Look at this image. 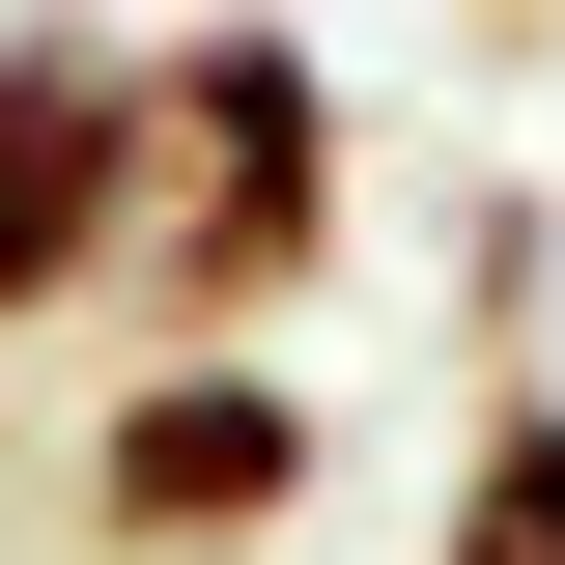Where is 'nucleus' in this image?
Instances as JSON below:
<instances>
[{
  "label": "nucleus",
  "instance_id": "nucleus-1",
  "mask_svg": "<svg viewBox=\"0 0 565 565\" xmlns=\"http://www.w3.org/2000/svg\"><path fill=\"white\" fill-rule=\"evenodd\" d=\"M340 199H367V114L340 57L282 29V0H199V29H141V141H114V311L141 367L170 340H282L311 282H340Z\"/></svg>",
  "mask_w": 565,
  "mask_h": 565
},
{
  "label": "nucleus",
  "instance_id": "nucleus-2",
  "mask_svg": "<svg viewBox=\"0 0 565 565\" xmlns=\"http://www.w3.org/2000/svg\"><path fill=\"white\" fill-rule=\"evenodd\" d=\"M311 481H340L311 367H282V340H170V367H114L57 537H85V565H282V509H311Z\"/></svg>",
  "mask_w": 565,
  "mask_h": 565
},
{
  "label": "nucleus",
  "instance_id": "nucleus-3",
  "mask_svg": "<svg viewBox=\"0 0 565 565\" xmlns=\"http://www.w3.org/2000/svg\"><path fill=\"white\" fill-rule=\"evenodd\" d=\"M114 141H141V57H114V29H0V340L114 282Z\"/></svg>",
  "mask_w": 565,
  "mask_h": 565
},
{
  "label": "nucleus",
  "instance_id": "nucleus-4",
  "mask_svg": "<svg viewBox=\"0 0 565 565\" xmlns=\"http://www.w3.org/2000/svg\"><path fill=\"white\" fill-rule=\"evenodd\" d=\"M424 565H565V396H537V367L481 396V452H452V509H424Z\"/></svg>",
  "mask_w": 565,
  "mask_h": 565
},
{
  "label": "nucleus",
  "instance_id": "nucleus-5",
  "mask_svg": "<svg viewBox=\"0 0 565 565\" xmlns=\"http://www.w3.org/2000/svg\"><path fill=\"white\" fill-rule=\"evenodd\" d=\"M452 340H481V367L537 340V199H509V170H481V199H452Z\"/></svg>",
  "mask_w": 565,
  "mask_h": 565
},
{
  "label": "nucleus",
  "instance_id": "nucleus-6",
  "mask_svg": "<svg viewBox=\"0 0 565 565\" xmlns=\"http://www.w3.org/2000/svg\"><path fill=\"white\" fill-rule=\"evenodd\" d=\"M0 537H29V452H0Z\"/></svg>",
  "mask_w": 565,
  "mask_h": 565
},
{
  "label": "nucleus",
  "instance_id": "nucleus-7",
  "mask_svg": "<svg viewBox=\"0 0 565 565\" xmlns=\"http://www.w3.org/2000/svg\"><path fill=\"white\" fill-rule=\"evenodd\" d=\"M481 29H565V0H481Z\"/></svg>",
  "mask_w": 565,
  "mask_h": 565
}]
</instances>
